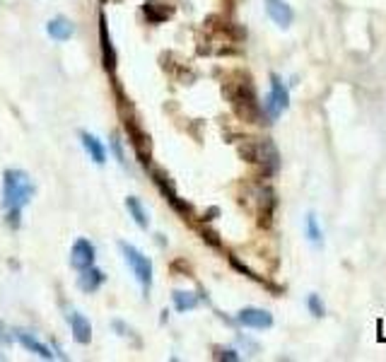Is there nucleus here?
Returning <instances> with one entry per match:
<instances>
[{
  "instance_id": "412c9836",
  "label": "nucleus",
  "mask_w": 386,
  "mask_h": 362,
  "mask_svg": "<svg viewBox=\"0 0 386 362\" xmlns=\"http://www.w3.org/2000/svg\"><path fill=\"white\" fill-rule=\"evenodd\" d=\"M215 358L217 360H239V355L234 353V350H222V348H217V353H215Z\"/></svg>"
},
{
  "instance_id": "6e6552de",
  "label": "nucleus",
  "mask_w": 386,
  "mask_h": 362,
  "mask_svg": "<svg viewBox=\"0 0 386 362\" xmlns=\"http://www.w3.org/2000/svg\"><path fill=\"white\" fill-rule=\"evenodd\" d=\"M265 13L280 29H288L295 22V10L285 0H265Z\"/></svg>"
},
{
  "instance_id": "a211bd4d",
  "label": "nucleus",
  "mask_w": 386,
  "mask_h": 362,
  "mask_svg": "<svg viewBox=\"0 0 386 362\" xmlns=\"http://www.w3.org/2000/svg\"><path fill=\"white\" fill-rule=\"evenodd\" d=\"M304 234H307V239L314 241L316 246L323 244V229H321V225H319V220H316L314 213L304 215Z\"/></svg>"
},
{
  "instance_id": "f8f14e48",
  "label": "nucleus",
  "mask_w": 386,
  "mask_h": 362,
  "mask_svg": "<svg viewBox=\"0 0 386 362\" xmlns=\"http://www.w3.org/2000/svg\"><path fill=\"white\" fill-rule=\"evenodd\" d=\"M99 41H102V56H104V66L107 70H114L116 68V51L111 46V36L107 31V17L99 15Z\"/></svg>"
},
{
  "instance_id": "7ed1b4c3",
  "label": "nucleus",
  "mask_w": 386,
  "mask_h": 362,
  "mask_svg": "<svg viewBox=\"0 0 386 362\" xmlns=\"http://www.w3.org/2000/svg\"><path fill=\"white\" fill-rule=\"evenodd\" d=\"M242 155L247 162L256 165L263 176H273L280 167V155H278V148L270 143L268 138H249L242 148Z\"/></svg>"
},
{
  "instance_id": "1a4fd4ad",
  "label": "nucleus",
  "mask_w": 386,
  "mask_h": 362,
  "mask_svg": "<svg viewBox=\"0 0 386 362\" xmlns=\"http://www.w3.org/2000/svg\"><path fill=\"white\" fill-rule=\"evenodd\" d=\"M68 324H70V333H72V340L80 345H87L92 340V324L85 314L80 312H70L68 314Z\"/></svg>"
},
{
  "instance_id": "39448f33",
  "label": "nucleus",
  "mask_w": 386,
  "mask_h": 362,
  "mask_svg": "<svg viewBox=\"0 0 386 362\" xmlns=\"http://www.w3.org/2000/svg\"><path fill=\"white\" fill-rule=\"evenodd\" d=\"M288 107H290L288 87H285V82L280 80L278 75H270V94H268V99H265V104H263L265 119L273 123V121H278L285 112H288Z\"/></svg>"
},
{
  "instance_id": "423d86ee",
  "label": "nucleus",
  "mask_w": 386,
  "mask_h": 362,
  "mask_svg": "<svg viewBox=\"0 0 386 362\" xmlns=\"http://www.w3.org/2000/svg\"><path fill=\"white\" fill-rule=\"evenodd\" d=\"M97 259V249L90 239H77L70 249V266L75 271H85L90 266H95Z\"/></svg>"
},
{
  "instance_id": "20e7f679",
  "label": "nucleus",
  "mask_w": 386,
  "mask_h": 362,
  "mask_svg": "<svg viewBox=\"0 0 386 362\" xmlns=\"http://www.w3.org/2000/svg\"><path fill=\"white\" fill-rule=\"evenodd\" d=\"M118 249H121V254H123V259H126L128 269L133 271L135 280L140 282L145 297H148L150 290H153V261H150L148 256H145L143 251L138 249V246L128 244V241H118Z\"/></svg>"
},
{
  "instance_id": "9b49d317",
  "label": "nucleus",
  "mask_w": 386,
  "mask_h": 362,
  "mask_svg": "<svg viewBox=\"0 0 386 362\" xmlns=\"http://www.w3.org/2000/svg\"><path fill=\"white\" fill-rule=\"evenodd\" d=\"M80 140H82V148H85V152L90 155V160L95 162V165H104V162H107V145H104L95 133L82 130Z\"/></svg>"
},
{
  "instance_id": "f257e3e1",
  "label": "nucleus",
  "mask_w": 386,
  "mask_h": 362,
  "mask_svg": "<svg viewBox=\"0 0 386 362\" xmlns=\"http://www.w3.org/2000/svg\"><path fill=\"white\" fill-rule=\"evenodd\" d=\"M34 196V183L24 169H5L3 174V208L10 227H20L22 211Z\"/></svg>"
},
{
  "instance_id": "9d476101",
  "label": "nucleus",
  "mask_w": 386,
  "mask_h": 362,
  "mask_svg": "<svg viewBox=\"0 0 386 362\" xmlns=\"http://www.w3.org/2000/svg\"><path fill=\"white\" fill-rule=\"evenodd\" d=\"M15 338L20 340V345H22L24 350H29V353L39 355L41 360H56V353H54V350H51L46 343H41V340L36 338V335L22 331V329H17V331H15Z\"/></svg>"
},
{
  "instance_id": "aec40b11",
  "label": "nucleus",
  "mask_w": 386,
  "mask_h": 362,
  "mask_svg": "<svg viewBox=\"0 0 386 362\" xmlns=\"http://www.w3.org/2000/svg\"><path fill=\"white\" fill-rule=\"evenodd\" d=\"M111 150H114V155H116L118 165H126V155H123V148H121V140H118V135H114V138H111Z\"/></svg>"
},
{
  "instance_id": "dca6fc26",
  "label": "nucleus",
  "mask_w": 386,
  "mask_h": 362,
  "mask_svg": "<svg viewBox=\"0 0 386 362\" xmlns=\"http://www.w3.org/2000/svg\"><path fill=\"white\" fill-rule=\"evenodd\" d=\"M171 300H174L176 312H193V309L201 304L198 295H193V292H186V290H174V292H171Z\"/></svg>"
},
{
  "instance_id": "2eb2a0df",
  "label": "nucleus",
  "mask_w": 386,
  "mask_h": 362,
  "mask_svg": "<svg viewBox=\"0 0 386 362\" xmlns=\"http://www.w3.org/2000/svg\"><path fill=\"white\" fill-rule=\"evenodd\" d=\"M126 211H128V215L133 218V223L138 225L140 229H148L150 218H148V211L143 208V203H140V198L128 196V198H126Z\"/></svg>"
},
{
  "instance_id": "f03ea898",
  "label": "nucleus",
  "mask_w": 386,
  "mask_h": 362,
  "mask_svg": "<svg viewBox=\"0 0 386 362\" xmlns=\"http://www.w3.org/2000/svg\"><path fill=\"white\" fill-rule=\"evenodd\" d=\"M225 92H227V99H229V104H232L234 114H237L239 119H244L247 123H265L263 107L258 104L256 90H254L252 80H249L247 75H244L242 80L227 82Z\"/></svg>"
},
{
  "instance_id": "ddd939ff",
  "label": "nucleus",
  "mask_w": 386,
  "mask_h": 362,
  "mask_svg": "<svg viewBox=\"0 0 386 362\" xmlns=\"http://www.w3.org/2000/svg\"><path fill=\"white\" fill-rule=\"evenodd\" d=\"M104 280H107L104 271H99V269H95V266H90V269L80 271V278H77V287H80L82 292H97L99 287L104 285Z\"/></svg>"
},
{
  "instance_id": "0eeeda50",
  "label": "nucleus",
  "mask_w": 386,
  "mask_h": 362,
  "mask_svg": "<svg viewBox=\"0 0 386 362\" xmlns=\"http://www.w3.org/2000/svg\"><path fill=\"white\" fill-rule=\"evenodd\" d=\"M237 324H242L244 329H256V331H263V329L273 326V314L265 312V309L258 307H247L237 314Z\"/></svg>"
},
{
  "instance_id": "4468645a",
  "label": "nucleus",
  "mask_w": 386,
  "mask_h": 362,
  "mask_svg": "<svg viewBox=\"0 0 386 362\" xmlns=\"http://www.w3.org/2000/svg\"><path fill=\"white\" fill-rule=\"evenodd\" d=\"M46 34L56 41H68L72 34H75V24H72L68 17H54V20H49V24H46Z\"/></svg>"
},
{
  "instance_id": "f3484780",
  "label": "nucleus",
  "mask_w": 386,
  "mask_h": 362,
  "mask_svg": "<svg viewBox=\"0 0 386 362\" xmlns=\"http://www.w3.org/2000/svg\"><path fill=\"white\" fill-rule=\"evenodd\" d=\"M143 13L148 15V20L153 24H160L171 15V8H167L164 3H157V0H150V3L143 5Z\"/></svg>"
},
{
  "instance_id": "6ab92c4d",
  "label": "nucleus",
  "mask_w": 386,
  "mask_h": 362,
  "mask_svg": "<svg viewBox=\"0 0 386 362\" xmlns=\"http://www.w3.org/2000/svg\"><path fill=\"white\" fill-rule=\"evenodd\" d=\"M307 309H309V314H314L316 319L326 317V304H323V300L316 292H311V295L307 297Z\"/></svg>"
}]
</instances>
